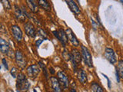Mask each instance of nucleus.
I'll use <instances>...</instances> for the list:
<instances>
[{
  "label": "nucleus",
  "mask_w": 123,
  "mask_h": 92,
  "mask_svg": "<svg viewBox=\"0 0 123 92\" xmlns=\"http://www.w3.org/2000/svg\"><path fill=\"white\" fill-rule=\"evenodd\" d=\"M30 87V83L27 80L26 77L22 73H19L17 75L16 88L20 91H27Z\"/></svg>",
  "instance_id": "f257e3e1"
},
{
  "label": "nucleus",
  "mask_w": 123,
  "mask_h": 92,
  "mask_svg": "<svg viewBox=\"0 0 123 92\" xmlns=\"http://www.w3.org/2000/svg\"><path fill=\"white\" fill-rule=\"evenodd\" d=\"M81 54H82V58L83 59L85 64L89 68L93 67V62H92L91 53L88 51V49L83 45L81 47Z\"/></svg>",
  "instance_id": "f03ea898"
},
{
  "label": "nucleus",
  "mask_w": 123,
  "mask_h": 92,
  "mask_svg": "<svg viewBox=\"0 0 123 92\" xmlns=\"http://www.w3.org/2000/svg\"><path fill=\"white\" fill-rule=\"evenodd\" d=\"M15 62H16L17 65L19 68L22 69H24L25 68L27 64L26 59L21 51L16 50V52H15Z\"/></svg>",
  "instance_id": "7ed1b4c3"
},
{
  "label": "nucleus",
  "mask_w": 123,
  "mask_h": 92,
  "mask_svg": "<svg viewBox=\"0 0 123 92\" xmlns=\"http://www.w3.org/2000/svg\"><path fill=\"white\" fill-rule=\"evenodd\" d=\"M52 33L57 38V39L59 40V41L63 45V46H65V45H66V43L68 41L66 33H65V31H64L62 29H59V31H53Z\"/></svg>",
  "instance_id": "20e7f679"
},
{
  "label": "nucleus",
  "mask_w": 123,
  "mask_h": 92,
  "mask_svg": "<svg viewBox=\"0 0 123 92\" xmlns=\"http://www.w3.org/2000/svg\"><path fill=\"white\" fill-rule=\"evenodd\" d=\"M57 76H58V80H59V83L62 84L64 88L67 89L68 88L69 86V80H68V78L67 75L62 71H59L57 73Z\"/></svg>",
  "instance_id": "39448f33"
},
{
  "label": "nucleus",
  "mask_w": 123,
  "mask_h": 92,
  "mask_svg": "<svg viewBox=\"0 0 123 92\" xmlns=\"http://www.w3.org/2000/svg\"><path fill=\"white\" fill-rule=\"evenodd\" d=\"M104 55H105V58L111 64H114L117 62L116 55H115V52H114V50L112 48H106L105 50V54H104Z\"/></svg>",
  "instance_id": "423d86ee"
},
{
  "label": "nucleus",
  "mask_w": 123,
  "mask_h": 92,
  "mask_svg": "<svg viewBox=\"0 0 123 92\" xmlns=\"http://www.w3.org/2000/svg\"><path fill=\"white\" fill-rule=\"evenodd\" d=\"M40 72V68L37 64H32L27 68V74L32 79H36Z\"/></svg>",
  "instance_id": "0eeeda50"
},
{
  "label": "nucleus",
  "mask_w": 123,
  "mask_h": 92,
  "mask_svg": "<svg viewBox=\"0 0 123 92\" xmlns=\"http://www.w3.org/2000/svg\"><path fill=\"white\" fill-rule=\"evenodd\" d=\"M65 33H66V35L68 37V41L71 42V44L75 46V47H78L79 45V41L78 40V38H76L75 34H74V32H72V30L71 29L68 28L65 31Z\"/></svg>",
  "instance_id": "6e6552de"
},
{
  "label": "nucleus",
  "mask_w": 123,
  "mask_h": 92,
  "mask_svg": "<svg viewBox=\"0 0 123 92\" xmlns=\"http://www.w3.org/2000/svg\"><path fill=\"white\" fill-rule=\"evenodd\" d=\"M12 35L14 37V38L18 42L21 41L22 39V32L20 29V27L18 25H14L12 26Z\"/></svg>",
  "instance_id": "1a4fd4ad"
},
{
  "label": "nucleus",
  "mask_w": 123,
  "mask_h": 92,
  "mask_svg": "<svg viewBox=\"0 0 123 92\" xmlns=\"http://www.w3.org/2000/svg\"><path fill=\"white\" fill-rule=\"evenodd\" d=\"M24 28H25V33L29 37H30V38H35V37H36V29H35L34 25L32 24V23L29 22L25 23Z\"/></svg>",
  "instance_id": "9d476101"
},
{
  "label": "nucleus",
  "mask_w": 123,
  "mask_h": 92,
  "mask_svg": "<svg viewBox=\"0 0 123 92\" xmlns=\"http://www.w3.org/2000/svg\"><path fill=\"white\" fill-rule=\"evenodd\" d=\"M50 83H51V87L53 92H62L61 84L55 77H51L50 78Z\"/></svg>",
  "instance_id": "9b49d317"
},
{
  "label": "nucleus",
  "mask_w": 123,
  "mask_h": 92,
  "mask_svg": "<svg viewBox=\"0 0 123 92\" xmlns=\"http://www.w3.org/2000/svg\"><path fill=\"white\" fill-rule=\"evenodd\" d=\"M14 15H15V17L18 20L21 22H24L26 19L25 14L23 12L22 10L17 5L14 6Z\"/></svg>",
  "instance_id": "f8f14e48"
},
{
  "label": "nucleus",
  "mask_w": 123,
  "mask_h": 92,
  "mask_svg": "<svg viewBox=\"0 0 123 92\" xmlns=\"http://www.w3.org/2000/svg\"><path fill=\"white\" fill-rule=\"evenodd\" d=\"M65 1L67 3L68 6L69 7V9H71V11L72 12H74L76 15L80 14L81 11H80L79 7L75 3V2L74 1V0H65Z\"/></svg>",
  "instance_id": "ddd939ff"
},
{
  "label": "nucleus",
  "mask_w": 123,
  "mask_h": 92,
  "mask_svg": "<svg viewBox=\"0 0 123 92\" xmlns=\"http://www.w3.org/2000/svg\"><path fill=\"white\" fill-rule=\"evenodd\" d=\"M10 51L11 49L9 43L5 39L0 37V52L2 54H9Z\"/></svg>",
  "instance_id": "4468645a"
},
{
  "label": "nucleus",
  "mask_w": 123,
  "mask_h": 92,
  "mask_svg": "<svg viewBox=\"0 0 123 92\" xmlns=\"http://www.w3.org/2000/svg\"><path fill=\"white\" fill-rule=\"evenodd\" d=\"M76 73H77V78H78L79 81L82 84H86L87 81V75L86 71L83 69L80 68L76 71Z\"/></svg>",
  "instance_id": "2eb2a0df"
},
{
  "label": "nucleus",
  "mask_w": 123,
  "mask_h": 92,
  "mask_svg": "<svg viewBox=\"0 0 123 92\" xmlns=\"http://www.w3.org/2000/svg\"><path fill=\"white\" fill-rule=\"evenodd\" d=\"M71 58L74 60L77 64L82 61V54L77 49H73L71 52Z\"/></svg>",
  "instance_id": "dca6fc26"
},
{
  "label": "nucleus",
  "mask_w": 123,
  "mask_h": 92,
  "mask_svg": "<svg viewBox=\"0 0 123 92\" xmlns=\"http://www.w3.org/2000/svg\"><path fill=\"white\" fill-rule=\"evenodd\" d=\"M26 3L31 12H32L34 13H36L38 12V6L35 0H26Z\"/></svg>",
  "instance_id": "f3484780"
},
{
  "label": "nucleus",
  "mask_w": 123,
  "mask_h": 92,
  "mask_svg": "<svg viewBox=\"0 0 123 92\" xmlns=\"http://www.w3.org/2000/svg\"><path fill=\"white\" fill-rule=\"evenodd\" d=\"M38 5L45 11H51V6H50V4L47 0H38Z\"/></svg>",
  "instance_id": "a211bd4d"
},
{
  "label": "nucleus",
  "mask_w": 123,
  "mask_h": 92,
  "mask_svg": "<svg viewBox=\"0 0 123 92\" xmlns=\"http://www.w3.org/2000/svg\"><path fill=\"white\" fill-rule=\"evenodd\" d=\"M91 88L93 92H104L102 87L97 82H92L91 84Z\"/></svg>",
  "instance_id": "6ab92c4d"
},
{
  "label": "nucleus",
  "mask_w": 123,
  "mask_h": 92,
  "mask_svg": "<svg viewBox=\"0 0 123 92\" xmlns=\"http://www.w3.org/2000/svg\"><path fill=\"white\" fill-rule=\"evenodd\" d=\"M116 71L118 73L120 78L123 79V60H119L118 61V66L116 68Z\"/></svg>",
  "instance_id": "aec40b11"
},
{
  "label": "nucleus",
  "mask_w": 123,
  "mask_h": 92,
  "mask_svg": "<svg viewBox=\"0 0 123 92\" xmlns=\"http://www.w3.org/2000/svg\"><path fill=\"white\" fill-rule=\"evenodd\" d=\"M0 2H2L3 7L5 8L7 10H10L12 9V6L11 3L9 2V0H0Z\"/></svg>",
  "instance_id": "412c9836"
},
{
  "label": "nucleus",
  "mask_w": 123,
  "mask_h": 92,
  "mask_svg": "<svg viewBox=\"0 0 123 92\" xmlns=\"http://www.w3.org/2000/svg\"><path fill=\"white\" fill-rule=\"evenodd\" d=\"M62 56L65 58V60H66V61H70L71 60V53L69 52L66 48L64 49V51L62 52Z\"/></svg>",
  "instance_id": "4be33fe9"
},
{
  "label": "nucleus",
  "mask_w": 123,
  "mask_h": 92,
  "mask_svg": "<svg viewBox=\"0 0 123 92\" xmlns=\"http://www.w3.org/2000/svg\"><path fill=\"white\" fill-rule=\"evenodd\" d=\"M38 33L39 34V35L41 37L43 38V39H47V38H48V34L47 33L45 32V31L43 30L42 29H38Z\"/></svg>",
  "instance_id": "5701e85b"
},
{
  "label": "nucleus",
  "mask_w": 123,
  "mask_h": 92,
  "mask_svg": "<svg viewBox=\"0 0 123 92\" xmlns=\"http://www.w3.org/2000/svg\"><path fill=\"white\" fill-rule=\"evenodd\" d=\"M38 64H39V66L42 68V70H43L45 78H48V71H47V69H46V68H45V64H44L43 62H42V61H39V62H38Z\"/></svg>",
  "instance_id": "b1692460"
},
{
  "label": "nucleus",
  "mask_w": 123,
  "mask_h": 92,
  "mask_svg": "<svg viewBox=\"0 0 123 92\" xmlns=\"http://www.w3.org/2000/svg\"><path fill=\"white\" fill-rule=\"evenodd\" d=\"M17 73H18V71H17V69L15 68H12L11 69V71H10V74H11V75L14 78H17Z\"/></svg>",
  "instance_id": "393cba45"
},
{
  "label": "nucleus",
  "mask_w": 123,
  "mask_h": 92,
  "mask_svg": "<svg viewBox=\"0 0 123 92\" xmlns=\"http://www.w3.org/2000/svg\"><path fill=\"white\" fill-rule=\"evenodd\" d=\"M0 32L2 33V34H6V33H7L6 29V28H5V26H4V25L2 24V23H0Z\"/></svg>",
  "instance_id": "a878e982"
},
{
  "label": "nucleus",
  "mask_w": 123,
  "mask_h": 92,
  "mask_svg": "<svg viewBox=\"0 0 123 92\" xmlns=\"http://www.w3.org/2000/svg\"><path fill=\"white\" fill-rule=\"evenodd\" d=\"M91 22H92V27H93L94 30H96V29H97V25H98L97 22H96L92 17H91Z\"/></svg>",
  "instance_id": "bb28decb"
},
{
  "label": "nucleus",
  "mask_w": 123,
  "mask_h": 92,
  "mask_svg": "<svg viewBox=\"0 0 123 92\" xmlns=\"http://www.w3.org/2000/svg\"><path fill=\"white\" fill-rule=\"evenodd\" d=\"M70 92H76V87H75V82H72V83L71 84Z\"/></svg>",
  "instance_id": "cd10ccee"
},
{
  "label": "nucleus",
  "mask_w": 123,
  "mask_h": 92,
  "mask_svg": "<svg viewBox=\"0 0 123 92\" xmlns=\"http://www.w3.org/2000/svg\"><path fill=\"white\" fill-rule=\"evenodd\" d=\"M96 22H97V24H98V26H100L101 27L102 29H103V25H102V22H101V21H100V18H99V17L98 16V15H96Z\"/></svg>",
  "instance_id": "c85d7f7f"
},
{
  "label": "nucleus",
  "mask_w": 123,
  "mask_h": 92,
  "mask_svg": "<svg viewBox=\"0 0 123 92\" xmlns=\"http://www.w3.org/2000/svg\"><path fill=\"white\" fill-rule=\"evenodd\" d=\"M102 75L104 76V77H105V78L107 79V81H108V87H109V88H111V81H110V80H109V78H108V77H107V75H105V74H102Z\"/></svg>",
  "instance_id": "c756f323"
},
{
  "label": "nucleus",
  "mask_w": 123,
  "mask_h": 92,
  "mask_svg": "<svg viewBox=\"0 0 123 92\" xmlns=\"http://www.w3.org/2000/svg\"><path fill=\"white\" fill-rule=\"evenodd\" d=\"M2 63H3V65H4V67H5V68L6 70H8V69H9V67H8V64H7V61H6V58H2Z\"/></svg>",
  "instance_id": "7c9ffc66"
},
{
  "label": "nucleus",
  "mask_w": 123,
  "mask_h": 92,
  "mask_svg": "<svg viewBox=\"0 0 123 92\" xmlns=\"http://www.w3.org/2000/svg\"><path fill=\"white\" fill-rule=\"evenodd\" d=\"M44 40H42V39H38L36 41V47L38 48L40 46V45L42 43V41H43Z\"/></svg>",
  "instance_id": "2f4dec72"
},
{
  "label": "nucleus",
  "mask_w": 123,
  "mask_h": 92,
  "mask_svg": "<svg viewBox=\"0 0 123 92\" xmlns=\"http://www.w3.org/2000/svg\"><path fill=\"white\" fill-rule=\"evenodd\" d=\"M115 75H116V79H117V81H118V82H120V77H119L118 73L117 72V71H116V73H115Z\"/></svg>",
  "instance_id": "473e14b6"
},
{
  "label": "nucleus",
  "mask_w": 123,
  "mask_h": 92,
  "mask_svg": "<svg viewBox=\"0 0 123 92\" xmlns=\"http://www.w3.org/2000/svg\"><path fill=\"white\" fill-rule=\"evenodd\" d=\"M49 70H50V73H51L52 75H54V74H55V70H54V68H53L50 67Z\"/></svg>",
  "instance_id": "72a5a7b5"
},
{
  "label": "nucleus",
  "mask_w": 123,
  "mask_h": 92,
  "mask_svg": "<svg viewBox=\"0 0 123 92\" xmlns=\"http://www.w3.org/2000/svg\"><path fill=\"white\" fill-rule=\"evenodd\" d=\"M120 2H121V3L123 5V0H120Z\"/></svg>",
  "instance_id": "f704fd0d"
},
{
  "label": "nucleus",
  "mask_w": 123,
  "mask_h": 92,
  "mask_svg": "<svg viewBox=\"0 0 123 92\" xmlns=\"http://www.w3.org/2000/svg\"><path fill=\"white\" fill-rule=\"evenodd\" d=\"M34 91V92H37V91H36V89H34V91Z\"/></svg>",
  "instance_id": "c9c22d12"
}]
</instances>
